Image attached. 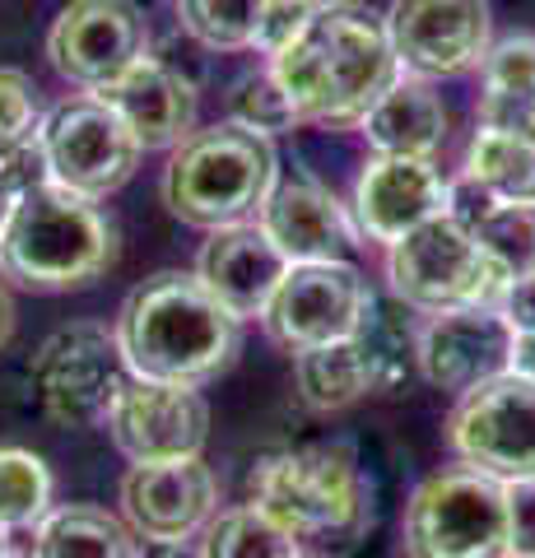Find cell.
<instances>
[{"label": "cell", "instance_id": "1", "mask_svg": "<svg viewBox=\"0 0 535 558\" xmlns=\"http://www.w3.org/2000/svg\"><path fill=\"white\" fill-rule=\"evenodd\" d=\"M270 75L299 121L358 126L373 102L401 80V65L391 57L387 28L368 10L321 5L313 24L275 57Z\"/></svg>", "mask_w": 535, "mask_h": 558}, {"label": "cell", "instance_id": "19", "mask_svg": "<svg viewBox=\"0 0 535 558\" xmlns=\"http://www.w3.org/2000/svg\"><path fill=\"white\" fill-rule=\"evenodd\" d=\"M98 98L126 121L141 149H172L192 135L196 121V89L192 80H182L172 65L141 57L122 80H112Z\"/></svg>", "mask_w": 535, "mask_h": 558}, {"label": "cell", "instance_id": "17", "mask_svg": "<svg viewBox=\"0 0 535 558\" xmlns=\"http://www.w3.org/2000/svg\"><path fill=\"white\" fill-rule=\"evenodd\" d=\"M270 247L280 252L289 266H307V260H340L354 247V223L344 215V205L317 182H284L275 186L262 215H256Z\"/></svg>", "mask_w": 535, "mask_h": 558}, {"label": "cell", "instance_id": "8", "mask_svg": "<svg viewBox=\"0 0 535 558\" xmlns=\"http://www.w3.org/2000/svg\"><path fill=\"white\" fill-rule=\"evenodd\" d=\"M38 149L47 163V182L75 191L84 201H102L122 191L145 154L126 131V121L98 94L57 102L38 126Z\"/></svg>", "mask_w": 535, "mask_h": 558}, {"label": "cell", "instance_id": "18", "mask_svg": "<svg viewBox=\"0 0 535 558\" xmlns=\"http://www.w3.org/2000/svg\"><path fill=\"white\" fill-rule=\"evenodd\" d=\"M289 260L270 247V238L252 223H233V229H215L210 242L196 256V279L205 293L229 307L238 322L262 317V307L270 303L275 284L284 279Z\"/></svg>", "mask_w": 535, "mask_h": 558}, {"label": "cell", "instance_id": "24", "mask_svg": "<svg viewBox=\"0 0 535 558\" xmlns=\"http://www.w3.org/2000/svg\"><path fill=\"white\" fill-rule=\"evenodd\" d=\"M465 178H475L498 205H535V145L498 131H475Z\"/></svg>", "mask_w": 535, "mask_h": 558}, {"label": "cell", "instance_id": "3", "mask_svg": "<svg viewBox=\"0 0 535 558\" xmlns=\"http://www.w3.org/2000/svg\"><path fill=\"white\" fill-rule=\"evenodd\" d=\"M117 256L108 215L57 182L20 191L0 229V275L24 289L61 293L98 279Z\"/></svg>", "mask_w": 535, "mask_h": 558}, {"label": "cell", "instance_id": "13", "mask_svg": "<svg viewBox=\"0 0 535 558\" xmlns=\"http://www.w3.org/2000/svg\"><path fill=\"white\" fill-rule=\"evenodd\" d=\"M382 28L414 80L461 75L489 51V0H396Z\"/></svg>", "mask_w": 535, "mask_h": 558}, {"label": "cell", "instance_id": "28", "mask_svg": "<svg viewBox=\"0 0 535 558\" xmlns=\"http://www.w3.org/2000/svg\"><path fill=\"white\" fill-rule=\"evenodd\" d=\"M471 238L503 270V279L535 275V205H494Z\"/></svg>", "mask_w": 535, "mask_h": 558}, {"label": "cell", "instance_id": "37", "mask_svg": "<svg viewBox=\"0 0 535 558\" xmlns=\"http://www.w3.org/2000/svg\"><path fill=\"white\" fill-rule=\"evenodd\" d=\"M498 317L508 322V330H535V275L508 279L503 293H498Z\"/></svg>", "mask_w": 535, "mask_h": 558}, {"label": "cell", "instance_id": "10", "mask_svg": "<svg viewBox=\"0 0 535 558\" xmlns=\"http://www.w3.org/2000/svg\"><path fill=\"white\" fill-rule=\"evenodd\" d=\"M447 442L471 470L494 480H531L535 475V381L516 373H498L479 387L461 391Z\"/></svg>", "mask_w": 535, "mask_h": 558}, {"label": "cell", "instance_id": "2", "mask_svg": "<svg viewBox=\"0 0 535 558\" xmlns=\"http://www.w3.org/2000/svg\"><path fill=\"white\" fill-rule=\"evenodd\" d=\"M112 336L131 377L200 387L233 359L238 317L205 293L196 275L163 270L126 293Z\"/></svg>", "mask_w": 535, "mask_h": 558}, {"label": "cell", "instance_id": "36", "mask_svg": "<svg viewBox=\"0 0 535 558\" xmlns=\"http://www.w3.org/2000/svg\"><path fill=\"white\" fill-rule=\"evenodd\" d=\"M38 182H47V163H42L38 140H33L28 149L10 154V159H0V229H5V219H10L14 201H20V191L38 186Z\"/></svg>", "mask_w": 535, "mask_h": 558}, {"label": "cell", "instance_id": "12", "mask_svg": "<svg viewBox=\"0 0 535 558\" xmlns=\"http://www.w3.org/2000/svg\"><path fill=\"white\" fill-rule=\"evenodd\" d=\"M108 428L122 457H131L135 465L186 461L200 457L205 438H210V405L196 387H168V381L126 373L108 405Z\"/></svg>", "mask_w": 535, "mask_h": 558}, {"label": "cell", "instance_id": "20", "mask_svg": "<svg viewBox=\"0 0 535 558\" xmlns=\"http://www.w3.org/2000/svg\"><path fill=\"white\" fill-rule=\"evenodd\" d=\"M447 182L438 178L434 159H377L364 168L354 186V215L358 229L377 242H396L424 219L442 215Z\"/></svg>", "mask_w": 535, "mask_h": 558}, {"label": "cell", "instance_id": "6", "mask_svg": "<svg viewBox=\"0 0 535 558\" xmlns=\"http://www.w3.org/2000/svg\"><path fill=\"white\" fill-rule=\"evenodd\" d=\"M410 558H503L508 554V494L503 480L471 465L428 475L405 502Z\"/></svg>", "mask_w": 535, "mask_h": 558}, {"label": "cell", "instance_id": "35", "mask_svg": "<svg viewBox=\"0 0 535 558\" xmlns=\"http://www.w3.org/2000/svg\"><path fill=\"white\" fill-rule=\"evenodd\" d=\"M508 494V554L535 558V475L503 484Z\"/></svg>", "mask_w": 535, "mask_h": 558}, {"label": "cell", "instance_id": "34", "mask_svg": "<svg viewBox=\"0 0 535 558\" xmlns=\"http://www.w3.org/2000/svg\"><path fill=\"white\" fill-rule=\"evenodd\" d=\"M475 117H479V131H498V135L522 140V145H535V89L485 94Z\"/></svg>", "mask_w": 535, "mask_h": 558}, {"label": "cell", "instance_id": "5", "mask_svg": "<svg viewBox=\"0 0 535 558\" xmlns=\"http://www.w3.org/2000/svg\"><path fill=\"white\" fill-rule=\"evenodd\" d=\"M275 191V149L243 126L192 131L163 168V205L192 229H233L262 215Z\"/></svg>", "mask_w": 535, "mask_h": 558}, {"label": "cell", "instance_id": "32", "mask_svg": "<svg viewBox=\"0 0 535 558\" xmlns=\"http://www.w3.org/2000/svg\"><path fill=\"white\" fill-rule=\"evenodd\" d=\"M485 75V94H512V89H535V38H503L485 51L479 61Z\"/></svg>", "mask_w": 535, "mask_h": 558}, {"label": "cell", "instance_id": "11", "mask_svg": "<svg viewBox=\"0 0 535 558\" xmlns=\"http://www.w3.org/2000/svg\"><path fill=\"white\" fill-rule=\"evenodd\" d=\"M368 299V279L350 260H307V266L284 270L270 303L262 307V322L275 344H284L289 354H303L317 344L350 340L364 322Z\"/></svg>", "mask_w": 535, "mask_h": 558}, {"label": "cell", "instance_id": "25", "mask_svg": "<svg viewBox=\"0 0 535 558\" xmlns=\"http://www.w3.org/2000/svg\"><path fill=\"white\" fill-rule=\"evenodd\" d=\"M350 340L358 349V359H364L373 391L396 387V381L405 377V368H410L414 349H420V340H414V330L405 322V303L401 299H396V303L368 299L364 322H358V330H354Z\"/></svg>", "mask_w": 535, "mask_h": 558}, {"label": "cell", "instance_id": "38", "mask_svg": "<svg viewBox=\"0 0 535 558\" xmlns=\"http://www.w3.org/2000/svg\"><path fill=\"white\" fill-rule=\"evenodd\" d=\"M508 373L535 381V330H516L508 349Z\"/></svg>", "mask_w": 535, "mask_h": 558}, {"label": "cell", "instance_id": "33", "mask_svg": "<svg viewBox=\"0 0 535 558\" xmlns=\"http://www.w3.org/2000/svg\"><path fill=\"white\" fill-rule=\"evenodd\" d=\"M321 5L317 0H262V14H256V38L252 47H262L266 57H280V51L299 38V33L313 24V14Z\"/></svg>", "mask_w": 535, "mask_h": 558}, {"label": "cell", "instance_id": "40", "mask_svg": "<svg viewBox=\"0 0 535 558\" xmlns=\"http://www.w3.org/2000/svg\"><path fill=\"white\" fill-rule=\"evenodd\" d=\"M10 336H14V303H10L5 284H0V349L10 344Z\"/></svg>", "mask_w": 535, "mask_h": 558}, {"label": "cell", "instance_id": "29", "mask_svg": "<svg viewBox=\"0 0 535 558\" xmlns=\"http://www.w3.org/2000/svg\"><path fill=\"white\" fill-rule=\"evenodd\" d=\"M262 0H178V20L196 43L215 51H243L256 38Z\"/></svg>", "mask_w": 535, "mask_h": 558}, {"label": "cell", "instance_id": "42", "mask_svg": "<svg viewBox=\"0 0 535 558\" xmlns=\"http://www.w3.org/2000/svg\"><path fill=\"white\" fill-rule=\"evenodd\" d=\"M317 5H344V0H317Z\"/></svg>", "mask_w": 535, "mask_h": 558}, {"label": "cell", "instance_id": "23", "mask_svg": "<svg viewBox=\"0 0 535 558\" xmlns=\"http://www.w3.org/2000/svg\"><path fill=\"white\" fill-rule=\"evenodd\" d=\"M293 381H299V396L307 410H344L364 391H373L354 340H336V344H317L293 354Z\"/></svg>", "mask_w": 535, "mask_h": 558}, {"label": "cell", "instance_id": "39", "mask_svg": "<svg viewBox=\"0 0 535 558\" xmlns=\"http://www.w3.org/2000/svg\"><path fill=\"white\" fill-rule=\"evenodd\" d=\"M131 558H200V554H192L186 545H163V539H145V545H135Z\"/></svg>", "mask_w": 535, "mask_h": 558}, {"label": "cell", "instance_id": "26", "mask_svg": "<svg viewBox=\"0 0 535 558\" xmlns=\"http://www.w3.org/2000/svg\"><path fill=\"white\" fill-rule=\"evenodd\" d=\"M303 545L293 539L270 512L256 502L247 508H229L205 521V545L200 558H299Z\"/></svg>", "mask_w": 535, "mask_h": 558}, {"label": "cell", "instance_id": "41", "mask_svg": "<svg viewBox=\"0 0 535 558\" xmlns=\"http://www.w3.org/2000/svg\"><path fill=\"white\" fill-rule=\"evenodd\" d=\"M5 535H10V531H5V526H0V558H5Z\"/></svg>", "mask_w": 535, "mask_h": 558}, {"label": "cell", "instance_id": "16", "mask_svg": "<svg viewBox=\"0 0 535 558\" xmlns=\"http://www.w3.org/2000/svg\"><path fill=\"white\" fill-rule=\"evenodd\" d=\"M512 330L498 317V307H457L438 312L420 330V373L442 391H471L479 381L508 373Z\"/></svg>", "mask_w": 535, "mask_h": 558}, {"label": "cell", "instance_id": "31", "mask_svg": "<svg viewBox=\"0 0 535 558\" xmlns=\"http://www.w3.org/2000/svg\"><path fill=\"white\" fill-rule=\"evenodd\" d=\"M42 112H38V94L24 70H0V159L28 149L38 140Z\"/></svg>", "mask_w": 535, "mask_h": 558}, {"label": "cell", "instance_id": "44", "mask_svg": "<svg viewBox=\"0 0 535 558\" xmlns=\"http://www.w3.org/2000/svg\"><path fill=\"white\" fill-rule=\"evenodd\" d=\"M503 558H512V554H503Z\"/></svg>", "mask_w": 535, "mask_h": 558}, {"label": "cell", "instance_id": "30", "mask_svg": "<svg viewBox=\"0 0 535 558\" xmlns=\"http://www.w3.org/2000/svg\"><path fill=\"white\" fill-rule=\"evenodd\" d=\"M233 126L243 131H256V135H280V131H293L299 126V112H293V102L284 98V89L275 84V75H243L233 84Z\"/></svg>", "mask_w": 535, "mask_h": 558}, {"label": "cell", "instance_id": "14", "mask_svg": "<svg viewBox=\"0 0 535 558\" xmlns=\"http://www.w3.org/2000/svg\"><path fill=\"white\" fill-rule=\"evenodd\" d=\"M47 57L57 75L98 94L145 57V14L131 0H71L47 33Z\"/></svg>", "mask_w": 535, "mask_h": 558}, {"label": "cell", "instance_id": "4", "mask_svg": "<svg viewBox=\"0 0 535 558\" xmlns=\"http://www.w3.org/2000/svg\"><path fill=\"white\" fill-rule=\"evenodd\" d=\"M252 498L299 539L350 549L373 526V488L350 442L284 447L252 470Z\"/></svg>", "mask_w": 535, "mask_h": 558}, {"label": "cell", "instance_id": "43", "mask_svg": "<svg viewBox=\"0 0 535 558\" xmlns=\"http://www.w3.org/2000/svg\"><path fill=\"white\" fill-rule=\"evenodd\" d=\"M299 558H321V554H299Z\"/></svg>", "mask_w": 535, "mask_h": 558}, {"label": "cell", "instance_id": "9", "mask_svg": "<svg viewBox=\"0 0 535 558\" xmlns=\"http://www.w3.org/2000/svg\"><path fill=\"white\" fill-rule=\"evenodd\" d=\"M126 377L122 349L108 326L75 322L47 336L28 363V387L38 396L42 414L61 428H84L98 414H108L117 387Z\"/></svg>", "mask_w": 535, "mask_h": 558}, {"label": "cell", "instance_id": "22", "mask_svg": "<svg viewBox=\"0 0 535 558\" xmlns=\"http://www.w3.org/2000/svg\"><path fill=\"white\" fill-rule=\"evenodd\" d=\"M135 539L102 508H57L42 517L33 558H131Z\"/></svg>", "mask_w": 535, "mask_h": 558}, {"label": "cell", "instance_id": "7", "mask_svg": "<svg viewBox=\"0 0 535 558\" xmlns=\"http://www.w3.org/2000/svg\"><path fill=\"white\" fill-rule=\"evenodd\" d=\"M391 293L420 312H457V307H498L503 270L479 252V242L447 215L424 219L420 229L391 242L387 256Z\"/></svg>", "mask_w": 535, "mask_h": 558}, {"label": "cell", "instance_id": "21", "mask_svg": "<svg viewBox=\"0 0 535 558\" xmlns=\"http://www.w3.org/2000/svg\"><path fill=\"white\" fill-rule=\"evenodd\" d=\"M358 126L382 159H434L447 140V108L424 80H396Z\"/></svg>", "mask_w": 535, "mask_h": 558}, {"label": "cell", "instance_id": "27", "mask_svg": "<svg viewBox=\"0 0 535 558\" xmlns=\"http://www.w3.org/2000/svg\"><path fill=\"white\" fill-rule=\"evenodd\" d=\"M51 512V470L24 447H0V526H33Z\"/></svg>", "mask_w": 535, "mask_h": 558}, {"label": "cell", "instance_id": "15", "mask_svg": "<svg viewBox=\"0 0 535 558\" xmlns=\"http://www.w3.org/2000/svg\"><path fill=\"white\" fill-rule=\"evenodd\" d=\"M122 508L135 535L186 545L219 508V480L200 457L135 465L122 480Z\"/></svg>", "mask_w": 535, "mask_h": 558}]
</instances>
